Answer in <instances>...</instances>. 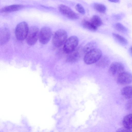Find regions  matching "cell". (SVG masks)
<instances>
[{
  "label": "cell",
  "instance_id": "cell-1",
  "mask_svg": "<svg viewBox=\"0 0 132 132\" xmlns=\"http://www.w3.org/2000/svg\"><path fill=\"white\" fill-rule=\"evenodd\" d=\"M101 51L97 48L85 54L84 61L86 64L89 65L97 62L102 57Z\"/></svg>",
  "mask_w": 132,
  "mask_h": 132
},
{
  "label": "cell",
  "instance_id": "cell-2",
  "mask_svg": "<svg viewBox=\"0 0 132 132\" xmlns=\"http://www.w3.org/2000/svg\"><path fill=\"white\" fill-rule=\"evenodd\" d=\"M67 33L66 31L60 29L57 30L53 35L52 43L54 46L59 47L64 44L67 39Z\"/></svg>",
  "mask_w": 132,
  "mask_h": 132
},
{
  "label": "cell",
  "instance_id": "cell-3",
  "mask_svg": "<svg viewBox=\"0 0 132 132\" xmlns=\"http://www.w3.org/2000/svg\"><path fill=\"white\" fill-rule=\"evenodd\" d=\"M27 23L22 22L16 26L15 30L16 38L19 40L22 41L26 38L29 30Z\"/></svg>",
  "mask_w": 132,
  "mask_h": 132
},
{
  "label": "cell",
  "instance_id": "cell-4",
  "mask_svg": "<svg viewBox=\"0 0 132 132\" xmlns=\"http://www.w3.org/2000/svg\"><path fill=\"white\" fill-rule=\"evenodd\" d=\"M39 30L36 26H32L29 29L26 38L27 43L30 46L35 45L39 39Z\"/></svg>",
  "mask_w": 132,
  "mask_h": 132
},
{
  "label": "cell",
  "instance_id": "cell-5",
  "mask_svg": "<svg viewBox=\"0 0 132 132\" xmlns=\"http://www.w3.org/2000/svg\"><path fill=\"white\" fill-rule=\"evenodd\" d=\"M79 43V39L76 36H72L67 39L64 44L63 50L64 52L69 54L77 47Z\"/></svg>",
  "mask_w": 132,
  "mask_h": 132
},
{
  "label": "cell",
  "instance_id": "cell-6",
  "mask_svg": "<svg viewBox=\"0 0 132 132\" xmlns=\"http://www.w3.org/2000/svg\"><path fill=\"white\" fill-rule=\"evenodd\" d=\"M52 35L51 29L47 27H43L40 31L39 39L40 42L43 44L47 43L50 40Z\"/></svg>",
  "mask_w": 132,
  "mask_h": 132
},
{
  "label": "cell",
  "instance_id": "cell-7",
  "mask_svg": "<svg viewBox=\"0 0 132 132\" xmlns=\"http://www.w3.org/2000/svg\"><path fill=\"white\" fill-rule=\"evenodd\" d=\"M59 9L62 14L70 19L76 20L79 18L78 15L67 6L61 4L59 6Z\"/></svg>",
  "mask_w": 132,
  "mask_h": 132
},
{
  "label": "cell",
  "instance_id": "cell-8",
  "mask_svg": "<svg viewBox=\"0 0 132 132\" xmlns=\"http://www.w3.org/2000/svg\"><path fill=\"white\" fill-rule=\"evenodd\" d=\"M82 53L83 48L81 46L77 47L73 51L68 54L66 61L69 63H73L78 61L81 57Z\"/></svg>",
  "mask_w": 132,
  "mask_h": 132
},
{
  "label": "cell",
  "instance_id": "cell-9",
  "mask_svg": "<svg viewBox=\"0 0 132 132\" xmlns=\"http://www.w3.org/2000/svg\"><path fill=\"white\" fill-rule=\"evenodd\" d=\"M117 80L120 84H130L132 82V75L128 72L123 71L117 76Z\"/></svg>",
  "mask_w": 132,
  "mask_h": 132
},
{
  "label": "cell",
  "instance_id": "cell-10",
  "mask_svg": "<svg viewBox=\"0 0 132 132\" xmlns=\"http://www.w3.org/2000/svg\"><path fill=\"white\" fill-rule=\"evenodd\" d=\"M124 69L123 64L121 63L115 62L112 63L109 68V71L112 75L118 76L123 72Z\"/></svg>",
  "mask_w": 132,
  "mask_h": 132
},
{
  "label": "cell",
  "instance_id": "cell-11",
  "mask_svg": "<svg viewBox=\"0 0 132 132\" xmlns=\"http://www.w3.org/2000/svg\"><path fill=\"white\" fill-rule=\"evenodd\" d=\"M10 36V33L9 29L6 28H1L0 30V45H3L7 43Z\"/></svg>",
  "mask_w": 132,
  "mask_h": 132
},
{
  "label": "cell",
  "instance_id": "cell-12",
  "mask_svg": "<svg viewBox=\"0 0 132 132\" xmlns=\"http://www.w3.org/2000/svg\"><path fill=\"white\" fill-rule=\"evenodd\" d=\"M24 7L23 5L20 4H14L6 6L1 9V13H6L18 11Z\"/></svg>",
  "mask_w": 132,
  "mask_h": 132
},
{
  "label": "cell",
  "instance_id": "cell-13",
  "mask_svg": "<svg viewBox=\"0 0 132 132\" xmlns=\"http://www.w3.org/2000/svg\"><path fill=\"white\" fill-rule=\"evenodd\" d=\"M121 93L126 98H132V86H127L123 87L121 90Z\"/></svg>",
  "mask_w": 132,
  "mask_h": 132
},
{
  "label": "cell",
  "instance_id": "cell-14",
  "mask_svg": "<svg viewBox=\"0 0 132 132\" xmlns=\"http://www.w3.org/2000/svg\"><path fill=\"white\" fill-rule=\"evenodd\" d=\"M123 124L126 128L130 130L132 129V114H128L124 117Z\"/></svg>",
  "mask_w": 132,
  "mask_h": 132
},
{
  "label": "cell",
  "instance_id": "cell-15",
  "mask_svg": "<svg viewBox=\"0 0 132 132\" xmlns=\"http://www.w3.org/2000/svg\"><path fill=\"white\" fill-rule=\"evenodd\" d=\"M110 62V60L108 57L104 56L101 58L97 62L96 65L99 67L104 68L107 67Z\"/></svg>",
  "mask_w": 132,
  "mask_h": 132
},
{
  "label": "cell",
  "instance_id": "cell-16",
  "mask_svg": "<svg viewBox=\"0 0 132 132\" xmlns=\"http://www.w3.org/2000/svg\"><path fill=\"white\" fill-rule=\"evenodd\" d=\"M97 48V44L95 42H92L86 44L83 48V53L85 54L88 52Z\"/></svg>",
  "mask_w": 132,
  "mask_h": 132
},
{
  "label": "cell",
  "instance_id": "cell-17",
  "mask_svg": "<svg viewBox=\"0 0 132 132\" xmlns=\"http://www.w3.org/2000/svg\"><path fill=\"white\" fill-rule=\"evenodd\" d=\"M92 24L97 29L102 24L101 19L98 16L94 15L90 21Z\"/></svg>",
  "mask_w": 132,
  "mask_h": 132
},
{
  "label": "cell",
  "instance_id": "cell-18",
  "mask_svg": "<svg viewBox=\"0 0 132 132\" xmlns=\"http://www.w3.org/2000/svg\"><path fill=\"white\" fill-rule=\"evenodd\" d=\"M82 24L83 27L91 31H95L97 29L90 21L86 20H84L82 22Z\"/></svg>",
  "mask_w": 132,
  "mask_h": 132
},
{
  "label": "cell",
  "instance_id": "cell-19",
  "mask_svg": "<svg viewBox=\"0 0 132 132\" xmlns=\"http://www.w3.org/2000/svg\"><path fill=\"white\" fill-rule=\"evenodd\" d=\"M112 35L115 39L120 44L124 45H126L128 44L127 40L120 35L114 33H113Z\"/></svg>",
  "mask_w": 132,
  "mask_h": 132
},
{
  "label": "cell",
  "instance_id": "cell-20",
  "mask_svg": "<svg viewBox=\"0 0 132 132\" xmlns=\"http://www.w3.org/2000/svg\"><path fill=\"white\" fill-rule=\"evenodd\" d=\"M93 6L94 9L100 13H104L106 11V7L103 4L95 3L94 4Z\"/></svg>",
  "mask_w": 132,
  "mask_h": 132
},
{
  "label": "cell",
  "instance_id": "cell-21",
  "mask_svg": "<svg viewBox=\"0 0 132 132\" xmlns=\"http://www.w3.org/2000/svg\"><path fill=\"white\" fill-rule=\"evenodd\" d=\"M114 28L118 31L121 32H126L127 30V28L123 25L119 23H115L114 25Z\"/></svg>",
  "mask_w": 132,
  "mask_h": 132
},
{
  "label": "cell",
  "instance_id": "cell-22",
  "mask_svg": "<svg viewBox=\"0 0 132 132\" xmlns=\"http://www.w3.org/2000/svg\"><path fill=\"white\" fill-rule=\"evenodd\" d=\"M77 11L80 13L84 14L85 13V11L83 6L79 4H77L75 7Z\"/></svg>",
  "mask_w": 132,
  "mask_h": 132
},
{
  "label": "cell",
  "instance_id": "cell-23",
  "mask_svg": "<svg viewBox=\"0 0 132 132\" xmlns=\"http://www.w3.org/2000/svg\"><path fill=\"white\" fill-rule=\"evenodd\" d=\"M126 108L129 111H132V98H130L127 103Z\"/></svg>",
  "mask_w": 132,
  "mask_h": 132
},
{
  "label": "cell",
  "instance_id": "cell-24",
  "mask_svg": "<svg viewBox=\"0 0 132 132\" xmlns=\"http://www.w3.org/2000/svg\"><path fill=\"white\" fill-rule=\"evenodd\" d=\"M117 131L118 132H130L131 131L130 129H128L124 127L123 128L119 129Z\"/></svg>",
  "mask_w": 132,
  "mask_h": 132
},
{
  "label": "cell",
  "instance_id": "cell-25",
  "mask_svg": "<svg viewBox=\"0 0 132 132\" xmlns=\"http://www.w3.org/2000/svg\"><path fill=\"white\" fill-rule=\"evenodd\" d=\"M109 1L114 3H119L120 2V0H108Z\"/></svg>",
  "mask_w": 132,
  "mask_h": 132
},
{
  "label": "cell",
  "instance_id": "cell-26",
  "mask_svg": "<svg viewBox=\"0 0 132 132\" xmlns=\"http://www.w3.org/2000/svg\"><path fill=\"white\" fill-rule=\"evenodd\" d=\"M130 52L131 54L132 55V46L131 47L130 49Z\"/></svg>",
  "mask_w": 132,
  "mask_h": 132
}]
</instances>
